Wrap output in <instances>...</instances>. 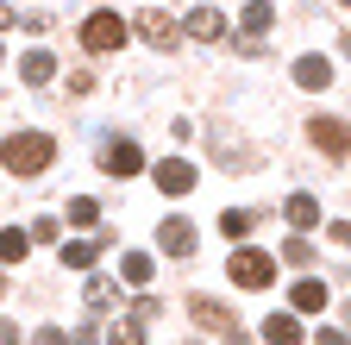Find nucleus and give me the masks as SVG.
I'll list each match as a JSON object with an SVG mask.
<instances>
[{
    "label": "nucleus",
    "instance_id": "cd10ccee",
    "mask_svg": "<svg viewBox=\"0 0 351 345\" xmlns=\"http://www.w3.org/2000/svg\"><path fill=\"white\" fill-rule=\"evenodd\" d=\"M13 25V7H7V0H0V32H7Z\"/></svg>",
    "mask_w": 351,
    "mask_h": 345
},
{
    "label": "nucleus",
    "instance_id": "f3484780",
    "mask_svg": "<svg viewBox=\"0 0 351 345\" xmlns=\"http://www.w3.org/2000/svg\"><path fill=\"white\" fill-rule=\"evenodd\" d=\"M119 276H125L132 289H145V283H151V257H145V251H125V257H119Z\"/></svg>",
    "mask_w": 351,
    "mask_h": 345
},
{
    "label": "nucleus",
    "instance_id": "9d476101",
    "mask_svg": "<svg viewBox=\"0 0 351 345\" xmlns=\"http://www.w3.org/2000/svg\"><path fill=\"white\" fill-rule=\"evenodd\" d=\"M138 32H145V45H157V51L176 45V19L169 13H138Z\"/></svg>",
    "mask_w": 351,
    "mask_h": 345
},
{
    "label": "nucleus",
    "instance_id": "39448f33",
    "mask_svg": "<svg viewBox=\"0 0 351 345\" xmlns=\"http://www.w3.org/2000/svg\"><path fill=\"white\" fill-rule=\"evenodd\" d=\"M157 189H163V195H189V189H195V163H189V157H163V163H157Z\"/></svg>",
    "mask_w": 351,
    "mask_h": 345
},
{
    "label": "nucleus",
    "instance_id": "dca6fc26",
    "mask_svg": "<svg viewBox=\"0 0 351 345\" xmlns=\"http://www.w3.org/2000/svg\"><path fill=\"white\" fill-rule=\"evenodd\" d=\"M295 82H301V88H326V82H332V63L326 57H301L295 63Z\"/></svg>",
    "mask_w": 351,
    "mask_h": 345
},
{
    "label": "nucleus",
    "instance_id": "c85d7f7f",
    "mask_svg": "<svg viewBox=\"0 0 351 345\" xmlns=\"http://www.w3.org/2000/svg\"><path fill=\"white\" fill-rule=\"evenodd\" d=\"M0 295H7V276H0Z\"/></svg>",
    "mask_w": 351,
    "mask_h": 345
},
{
    "label": "nucleus",
    "instance_id": "bb28decb",
    "mask_svg": "<svg viewBox=\"0 0 351 345\" xmlns=\"http://www.w3.org/2000/svg\"><path fill=\"white\" fill-rule=\"evenodd\" d=\"M314 345H345V333H332V326H326V333H320Z\"/></svg>",
    "mask_w": 351,
    "mask_h": 345
},
{
    "label": "nucleus",
    "instance_id": "6ab92c4d",
    "mask_svg": "<svg viewBox=\"0 0 351 345\" xmlns=\"http://www.w3.org/2000/svg\"><path fill=\"white\" fill-rule=\"evenodd\" d=\"M270 19H276V13H270V0H251V7H245V32H251V38L270 32Z\"/></svg>",
    "mask_w": 351,
    "mask_h": 345
},
{
    "label": "nucleus",
    "instance_id": "f8f14e48",
    "mask_svg": "<svg viewBox=\"0 0 351 345\" xmlns=\"http://www.w3.org/2000/svg\"><path fill=\"white\" fill-rule=\"evenodd\" d=\"M189 38H201V45H213V38H226V19H219L213 7H195V13H189Z\"/></svg>",
    "mask_w": 351,
    "mask_h": 345
},
{
    "label": "nucleus",
    "instance_id": "1a4fd4ad",
    "mask_svg": "<svg viewBox=\"0 0 351 345\" xmlns=\"http://www.w3.org/2000/svg\"><path fill=\"white\" fill-rule=\"evenodd\" d=\"M157 245H163L169 257H189V251H195V226H189V220H163V226H157Z\"/></svg>",
    "mask_w": 351,
    "mask_h": 345
},
{
    "label": "nucleus",
    "instance_id": "f257e3e1",
    "mask_svg": "<svg viewBox=\"0 0 351 345\" xmlns=\"http://www.w3.org/2000/svg\"><path fill=\"white\" fill-rule=\"evenodd\" d=\"M51 157H57V145L44 132H7V145H0V163H7L13 176H44Z\"/></svg>",
    "mask_w": 351,
    "mask_h": 345
},
{
    "label": "nucleus",
    "instance_id": "0eeeda50",
    "mask_svg": "<svg viewBox=\"0 0 351 345\" xmlns=\"http://www.w3.org/2000/svg\"><path fill=\"white\" fill-rule=\"evenodd\" d=\"M307 132H314V145H320V151H332V157H345V151H351V126H345V119H314Z\"/></svg>",
    "mask_w": 351,
    "mask_h": 345
},
{
    "label": "nucleus",
    "instance_id": "b1692460",
    "mask_svg": "<svg viewBox=\"0 0 351 345\" xmlns=\"http://www.w3.org/2000/svg\"><path fill=\"white\" fill-rule=\"evenodd\" d=\"M282 257H289V264H314V251H307V239H289V245H282Z\"/></svg>",
    "mask_w": 351,
    "mask_h": 345
},
{
    "label": "nucleus",
    "instance_id": "412c9836",
    "mask_svg": "<svg viewBox=\"0 0 351 345\" xmlns=\"http://www.w3.org/2000/svg\"><path fill=\"white\" fill-rule=\"evenodd\" d=\"M95 220H101V207L88 201V195H75V201H69V226H95Z\"/></svg>",
    "mask_w": 351,
    "mask_h": 345
},
{
    "label": "nucleus",
    "instance_id": "2eb2a0df",
    "mask_svg": "<svg viewBox=\"0 0 351 345\" xmlns=\"http://www.w3.org/2000/svg\"><path fill=\"white\" fill-rule=\"evenodd\" d=\"M25 251H32V233L0 226V264H25Z\"/></svg>",
    "mask_w": 351,
    "mask_h": 345
},
{
    "label": "nucleus",
    "instance_id": "a211bd4d",
    "mask_svg": "<svg viewBox=\"0 0 351 345\" xmlns=\"http://www.w3.org/2000/svg\"><path fill=\"white\" fill-rule=\"evenodd\" d=\"M251 226H257V213H251V207H232V213H219V233H226V239H245Z\"/></svg>",
    "mask_w": 351,
    "mask_h": 345
},
{
    "label": "nucleus",
    "instance_id": "423d86ee",
    "mask_svg": "<svg viewBox=\"0 0 351 345\" xmlns=\"http://www.w3.org/2000/svg\"><path fill=\"white\" fill-rule=\"evenodd\" d=\"M101 163H107V176H138V163H145V151L132 145V139H113Z\"/></svg>",
    "mask_w": 351,
    "mask_h": 345
},
{
    "label": "nucleus",
    "instance_id": "c756f323",
    "mask_svg": "<svg viewBox=\"0 0 351 345\" xmlns=\"http://www.w3.org/2000/svg\"><path fill=\"white\" fill-rule=\"evenodd\" d=\"M345 326H351V308H345Z\"/></svg>",
    "mask_w": 351,
    "mask_h": 345
},
{
    "label": "nucleus",
    "instance_id": "4be33fe9",
    "mask_svg": "<svg viewBox=\"0 0 351 345\" xmlns=\"http://www.w3.org/2000/svg\"><path fill=\"white\" fill-rule=\"evenodd\" d=\"M113 276H95V283H88V308H113Z\"/></svg>",
    "mask_w": 351,
    "mask_h": 345
},
{
    "label": "nucleus",
    "instance_id": "7c9ffc66",
    "mask_svg": "<svg viewBox=\"0 0 351 345\" xmlns=\"http://www.w3.org/2000/svg\"><path fill=\"white\" fill-rule=\"evenodd\" d=\"M345 7H351V0H345Z\"/></svg>",
    "mask_w": 351,
    "mask_h": 345
},
{
    "label": "nucleus",
    "instance_id": "aec40b11",
    "mask_svg": "<svg viewBox=\"0 0 351 345\" xmlns=\"http://www.w3.org/2000/svg\"><path fill=\"white\" fill-rule=\"evenodd\" d=\"M88 264H95V245H88V239L63 245V270H88Z\"/></svg>",
    "mask_w": 351,
    "mask_h": 345
},
{
    "label": "nucleus",
    "instance_id": "f03ea898",
    "mask_svg": "<svg viewBox=\"0 0 351 345\" xmlns=\"http://www.w3.org/2000/svg\"><path fill=\"white\" fill-rule=\"evenodd\" d=\"M226 270H232V283H239V289H270V276H276V257H270V251H251V245H239Z\"/></svg>",
    "mask_w": 351,
    "mask_h": 345
},
{
    "label": "nucleus",
    "instance_id": "20e7f679",
    "mask_svg": "<svg viewBox=\"0 0 351 345\" xmlns=\"http://www.w3.org/2000/svg\"><path fill=\"white\" fill-rule=\"evenodd\" d=\"M189 314H195V320H201L207 333H226V339L239 345V326H232V308H219V301H207V295H195V301H189Z\"/></svg>",
    "mask_w": 351,
    "mask_h": 345
},
{
    "label": "nucleus",
    "instance_id": "ddd939ff",
    "mask_svg": "<svg viewBox=\"0 0 351 345\" xmlns=\"http://www.w3.org/2000/svg\"><path fill=\"white\" fill-rule=\"evenodd\" d=\"M19 75H25V88H44V82L57 75V63L44 57V51H25V57H19Z\"/></svg>",
    "mask_w": 351,
    "mask_h": 345
},
{
    "label": "nucleus",
    "instance_id": "9b49d317",
    "mask_svg": "<svg viewBox=\"0 0 351 345\" xmlns=\"http://www.w3.org/2000/svg\"><path fill=\"white\" fill-rule=\"evenodd\" d=\"M282 213H289V226H295V233H314V226H320V201H314V195H289Z\"/></svg>",
    "mask_w": 351,
    "mask_h": 345
},
{
    "label": "nucleus",
    "instance_id": "4468645a",
    "mask_svg": "<svg viewBox=\"0 0 351 345\" xmlns=\"http://www.w3.org/2000/svg\"><path fill=\"white\" fill-rule=\"evenodd\" d=\"M263 339H270V345H301V320L295 314H270V320H263Z\"/></svg>",
    "mask_w": 351,
    "mask_h": 345
},
{
    "label": "nucleus",
    "instance_id": "5701e85b",
    "mask_svg": "<svg viewBox=\"0 0 351 345\" xmlns=\"http://www.w3.org/2000/svg\"><path fill=\"white\" fill-rule=\"evenodd\" d=\"M107 345H145V326H113Z\"/></svg>",
    "mask_w": 351,
    "mask_h": 345
},
{
    "label": "nucleus",
    "instance_id": "7ed1b4c3",
    "mask_svg": "<svg viewBox=\"0 0 351 345\" xmlns=\"http://www.w3.org/2000/svg\"><path fill=\"white\" fill-rule=\"evenodd\" d=\"M82 45H88V51H119V45H125V19H119V13H88Z\"/></svg>",
    "mask_w": 351,
    "mask_h": 345
},
{
    "label": "nucleus",
    "instance_id": "393cba45",
    "mask_svg": "<svg viewBox=\"0 0 351 345\" xmlns=\"http://www.w3.org/2000/svg\"><path fill=\"white\" fill-rule=\"evenodd\" d=\"M32 345H63V326H38V339Z\"/></svg>",
    "mask_w": 351,
    "mask_h": 345
},
{
    "label": "nucleus",
    "instance_id": "6e6552de",
    "mask_svg": "<svg viewBox=\"0 0 351 345\" xmlns=\"http://www.w3.org/2000/svg\"><path fill=\"white\" fill-rule=\"evenodd\" d=\"M289 301H295V314H326V301H332V295H326V283H320V276H301Z\"/></svg>",
    "mask_w": 351,
    "mask_h": 345
},
{
    "label": "nucleus",
    "instance_id": "a878e982",
    "mask_svg": "<svg viewBox=\"0 0 351 345\" xmlns=\"http://www.w3.org/2000/svg\"><path fill=\"white\" fill-rule=\"evenodd\" d=\"M332 245H345V251H351V220H332Z\"/></svg>",
    "mask_w": 351,
    "mask_h": 345
}]
</instances>
